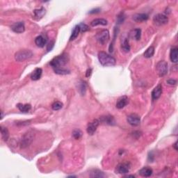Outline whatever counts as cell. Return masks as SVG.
Masks as SVG:
<instances>
[{"label": "cell", "instance_id": "obj_1", "mask_svg": "<svg viewBox=\"0 0 178 178\" xmlns=\"http://www.w3.org/2000/svg\"><path fill=\"white\" fill-rule=\"evenodd\" d=\"M69 60L68 55L67 54L64 53L62 54L61 55L55 57L52 60L50 61V66L54 69L57 68H63V66H64L65 65L67 64L68 61Z\"/></svg>", "mask_w": 178, "mask_h": 178}, {"label": "cell", "instance_id": "obj_2", "mask_svg": "<svg viewBox=\"0 0 178 178\" xmlns=\"http://www.w3.org/2000/svg\"><path fill=\"white\" fill-rule=\"evenodd\" d=\"M98 59L100 64L103 66L109 67L114 66L116 64V59L104 52V51H100L98 54Z\"/></svg>", "mask_w": 178, "mask_h": 178}, {"label": "cell", "instance_id": "obj_3", "mask_svg": "<svg viewBox=\"0 0 178 178\" xmlns=\"http://www.w3.org/2000/svg\"><path fill=\"white\" fill-rule=\"evenodd\" d=\"M33 52L29 49H23V50H20L18 52L15 53V59L17 61H24L27 59H29L33 56Z\"/></svg>", "mask_w": 178, "mask_h": 178}, {"label": "cell", "instance_id": "obj_4", "mask_svg": "<svg viewBox=\"0 0 178 178\" xmlns=\"http://www.w3.org/2000/svg\"><path fill=\"white\" fill-rule=\"evenodd\" d=\"M34 134L32 131H28L23 136L20 141L21 148H26L31 144L34 141Z\"/></svg>", "mask_w": 178, "mask_h": 178}, {"label": "cell", "instance_id": "obj_5", "mask_svg": "<svg viewBox=\"0 0 178 178\" xmlns=\"http://www.w3.org/2000/svg\"><path fill=\"white\" fill-rule=\"evenodd\" d=\"M156 70L159 76H165L168 72V64L165 61H161L157 64Z\"/></svg>", "mask_w": 178, "mask_h": 178}, {"label": "cell", "instance_id": "obj_6", "mask_svg": "<svg viewBox=\"0 0 178 178\" xmlns=\"http://www.w3.org/2000/svg\"><path fill=\"white\" fill-rule=\"evenodd\" d=\"M95 38L101 45H104L109 40V32L107 29L102 30L97 34Z\"/></svg>", "mask_w": 178, "mask_h": 178}, {"label": "cell", "instance_id": "obj_7", "mask_svg": "<svg viewBox=\"0 0 178 178\" xmlns=\"http://www.w3.org/2000/svg\"><path fill=\"white\" fill-rule=\"evenodd\" d=\"M154 24L156 25L162 26L164 24H167L168 22V18L166 15L162 14V13H159V14L154 15V18H153Z\"/></svg>", "mask_w": 178, "mask_h": 178}, {"label": "cell", "instance_id": "obj_8", "mask_svg": "<svg viewBox=\"0 0 178 178\" xmlns=\"http://www.w3.org/2000/svg\"><path fill=\"white\" fill-rule=\"evenodd\" d=\"M99 124V121L98 120L95 119L93 120H92L91 122H90L89 124H88L87 126V133L89 134V135H93L95 134V132H96L97 128L98 127Z\"/></svg>", "mask_w": 178, "mask_h": 178}, {"label": "cell", "instance_id": "obj_9", "mask_svg": "<svg viewBox=\"0 0 178 178\" xmlns=\"http://www.w3.org/2000/svg\"><path fill=\"white\" fill-rule=\"evenodd\" d=\"M127 120L130 125L138 126L141 122V118L139 115L132 114L127 116Z\"/></svg>", "mask_w": 178, "mask_h": 178}, {"label": "cell", "instance_id": "obj_10", "mask_svg": "<svg viewBox=\"0 0 178 178\" xmlns=\"http://www.w3.org/2000/svg\"><path fill=\"white\" fill-rule=\"evenodd\" d=\"M130 170V164L127 162L119 164L117 166L116 169V172L120 174H126L129 173Z\"/></svg>", "mask_w": 178, "mask_h": 178}, {"label": "cell", "instance_id": "obj_11", "mask_svg": "<svg viewBox=\"0 0 178 178\" xmlns=\"http://www.w3.org/2000/svg\"><path fill=\"white\" fill-rule=\"evenodd\" d=\"M11 29L17 34H22L25 31V26L23 22H15L11 26Z\"/></svg>", "mask_w": 178, "mask_h": 178}, {"label": "cell", "instance_id": "obj_12", "mask_svg": "<svg viewBox=\"0 0 178 178\" xmlns=\"http://www.w3.org/2000/svg\"><path fill=\"white\" fill-rule=\"evenodd\" d=\"M162 93V84H158L152 91V98L153 100L159 99Z\"/></svg>", "mask_w": 178, "mask_h": 178}, {"label": "cell", "instance_id": "obj_13", "mask_svg": "<svg viewBox=\"0 0 178 178\" xmlns=\"http://www.w3.org/2000/svg\"><path fill=\"white\" fill-rule=\"evenodd\" d=\"M148 15L146 13H137L133 15V20L137 22H144L148 20Z\"/></svg>", "mask_w": 178, "mask_h": 178}, {"label": "cell", "instance_id": "obj_14", "mask_svg": "<svg viewBox=\"0 0 178 178\" xmlns=\"http://www.w3.org/2000/svg\"><path fill=\"white\" fill-rule=\"evenodd\" d=\"M128 102H129V100H128L127 97H121L118 99L117 102H116V107L120 109L124 108L128 104Z\"/></svg>", "mask_w": 178, "mask_h": 178}, {"label": "cell", "instance_id": "obj_15", "mask_svg": "<svg viewBox=\"0 0 178 178\" xmlns=\"http://www.w3.org/2000/svg\"><path fill=\"white\" fill-rule=\"evenodd\" d=\"M139 173L141 176H143V177H150V176L152 175L153 171L151 168L148 167V166H146V167H143V168H141Z\"/></svg>", "mask_w": 178, "mask_h": 178}, {"label": "cell", "instance_id": "obj_16", "mask_svg": "<svg viewBox=\"0 0 178 178\" xmlns=\"http://www.w3.org/2000/svg\"><path fill=\"white\" fill-rule=\"evenodd\" d=\"M42 73H43V70L41 68H36L31 74V79L34 81H37V80L41 79Z\"/></svg>", "mask_w": 178, "mask_h": 178}, {"label": "cell", "instance_id": "obj_17", "mask_svg": "<svg viewBox=\"0 0 178 178\" xmlns=\"http://www.w3.org/2000/svg\"><path fill=\"white\" fill-rule=\"evenodd\" d=\"M100 121L109 125H114L115 124H116V121H115L114 118L112 116H102V117L100 118Z\"/></svg>", "mask_w": 178, "mask_h": 178}, {"label": "cell", "instance_id": "obj_18", "mask_svg": "<svg viewBox=\"0 0 178 178\" xmlns=\"http://www.w3.org/2000/svg\"><path fill=\"white\" fill-rule=\"evenodd\" d=\"M170 59L173 63H177L178 61V49L177 47H173L170 52Z\"/></svg>", "mask_w": 178, "mask_h": 178}, {"label": "cell", "instance_id": "obj_19", "mask_svg": "<svg viewBox=\"0 0 178 178\" xmlns=\"http://www.w3.org/2000/svg\"><path fill=\"white\" fill-rule=\"evenodd\" d=\"M129 36L132 39L139 41L141 37V30L140 29H135L129 33Z\"/></svg>", "mask_w": 178, "mask_h": 178}, {"label": "cell", "instance_id": "obj_20", "mask_svg": "<svg viewBox=\"0 0 178 178\" xmlns=\"http://www.w3.org/2000/svg\"><path fill=\"white\" fill-rule=\"evenodd\" d=\"M36 45L39 47H43L47 43V39L43 36H38L35 39Z\"/></svg>", "mask_w": 178, "mask_h": 178}, {"label": "cell", "instance_id": "obj_21", "mask_svg": "<svg viewBox=\"0 0 178 178\" xmlns=\"http://www.w3.org/2000/svg\"><path fill=\"white\" fill-rule=\"evenodd\" d=\"M77 87V91L81 95H84L86 91V84L83 81H79L76 85Z\"/></svg>", "mask_w": 178, "mask_h": 178}, {"label": "cell", "instance_id": "obj_22", "mask_svg": "<svg viewBox=\"0 0 178 178\" xmlns=\"http://www.w3.org/2000/svg\"><path fill=\"white\" fill-rule=\"evenodd\" d=\"M91 24L92 26H95L97 25L105 26L107 24V20L103 18H97L92 21L91 22Z\"/></svg>", "mask_w": 178, "mask_h": 178}, {"label": "cell", "instance_id": "obj_23", "mask_svg": "<svg viewBox=\"0 0 178 178\" xmlns=\"http://www.w3.org/2000/svg\"><path fill=\"white\" fill-rule=\"evenodd\" d=\"M17 107L18 108V109L22 113H27L29 112L31 109V106L29 104H21V103H19V104H17Z\"/></svg>", "mask_w": 178, "mask_h": 178}, {"label": "cell", "instance_id": "obj_24", "mask_svg": "<svg viewBox=\"0 0 178 178\" xmlns=\"http://www.w3.org/2000/svg\"><path fill=\"white\" fill-rule=\"evenodd\" d=\"M90 177L93 178H102L105 177L104 173L99 170H93L90 173Z\"/></svg>", "mask_w": 178, "mask_h": 178}, {"label": "cell", "instance_id": "obj_25", "mask_svg": "<svg viewBox=\"0 0 178 178\" xmlns=\"http://www.w3.org/2000/svg\"><path fill=\"white\" fill-rule=\"evenodd\" d=\"M45 13L46 11L44 8H41V9H36V10H34V17H35V18L37 19V20H40V19H41L44 16Z\"/></svg>", "mask_w": 178, "mask_h": 178}, {"label": "cell", "instance_id": "obj_26", "mask_svg": "<svg viewBox=\"0 0 178 178\" xmlns=\"http://www.w3.org/2000/svg\"><path fill=\"white\" fill-rule=\"evenodd\" d=\"M80 31H80L79 25H76L74 26L73 30H72L71 36H70V41H74V40H75L76 38H77V36H79V34L80 33Z\"/></svg>", "mask_w": 178, "mask_h": 178}, {"label": "cell", "instance_id": "obj_27", "mask_svg": "<svg viewBox=\"0 0 178 178\" xmlns=\"http://www.w3.org/2000/svg\"><path fill=\"white\" fill-rule=\"evenodd\" d=\"M0 129H1V138L4 141H7L9 138V132L6 127L1 126L0 127Z\"/></svg>", "mask_w": 178, "mask_h": 178}, {"label": "cell", "instance_id": "obj_28", "mask_svg": "<svg viewBox=\"0 0 178 178\" xmlns=\"http://www.w3.org/2000/svg\"><path fill=\"white\" fill-rule=\"evenodd\" d=\"M121 48L125 52H129L130 51V45L127 38H124L123 41H122Z\"/></svg>", "mask_w": 178, "mask_h": 178}, {"label": "cell", "instance_id": "obj_29", "mask_svg": "<svg viewBox=\"0 0 178 178\" xmlns=\"http://www.w3.org/2000/svg\"><path fill=\"white\" fill-rule=\"evenodd\" d=\"M154 54V47L153 46H150L149 47L148 49H146V51L144 53V56L145 58H151L153 56Z\"/></svg>", "mask_w": 178, "mask_h": 178}, {"label": "cell", "instance_id": "obj_30", "mask_svg": "<svg viewBox=\"0 0 178 178\" xmlns=\"http://www.w3.org/2000/svg\"><path fill=\"white\" fill-rule=\"evenodd\" d=\"M63 103L59 102V101H57V102H54L52 105H51V108H52L53 110L54 111H58V110H60L61 109H62L63 107Z\"/></svg>", "mask_w": 178, "mask_h": 178}, {"label": "cell", "instance_id": "obj_31", "mask_svg": "<svg viewBox=\"0 0 178 178\" xmlns=\"http://www.w3.org/2000/svg\"><path fill=\"white\" fill-rule=\"evenodd\" d=\"M54 72L56 74H70V70H67V69H64L63 68H57V69H54Z\"/></svg>", "mask_w": 178, "mask_h": 178}, {"label": "cell", "instance_id": "obj_32", "mask_svg": "<svg viewBox=\"0 0 178 178\" xmlns=\"http://www.w3.org/2000/svg\"><path fill=\"white\" fill-rule=\"evenodd\" d=\"M82 136V132L80 129H75L72 132V137L75 139H79Z\"/></svg>", "mask_w": 178, "mask_h": 178}, {"label": "cell", "instance_id": "obj_33", "mask_svg": "<svg viewBox=\"0 0 178 178\" xmlns=\"http://www.w3.org/2000/svg\"><path fill=\"white\" fill-rule=\"evenodd\" d=\"M125 15H124V13H120L117 17V23L118 24H122V23L125 21Z\"/></svg>", "mask_w": 178, "mask_h": 178}, {"label": "cell", "instance_id": "obj_34", "mask_svg": "<svg viewBox=\"0 0 178 178\" xmlns=\"http://www.w3.org/2000/svg\"><path fill=\"white\" fill-rule=\"evenodd\" d=\"M79 27H80V31L81 32H85L86 31L89 30V26H88L86 24H84V23H81V24H79Z\"/></svg>", "mask_w": 178, "mask_h": 178}, {"label": "cell", "instance_id": "obj_35", "mask_svg": "<svg viewBox=\"0 0 178 178\" xmlns=\"http://www.w3.org/2000/svg\"><path fill=\"white\" fill-rule=\"evenodd\" d=\"M167 83L169 85H175L176 83H177V81L175 79H168L167 80Z\"/></svg>", "mask_w": 178, "mask_h": 178}, {"label": "cell", "instance_id": "obj_36", "mask_svg": "<svg viewBox=\"0 0 178 178\" xmlns=\"http://www.w3.org/2000/svg\"><path fill=\"white\" fill-rule=\"evenodd\" d=\"M54 42H50V43L48 44V45H47V51L51 50V49H52L54 47Z\"/></svg>", "mask_w": 178, "mask_h": 178}, {"label": "cell", "instance_id": "obj_37", "mask_svg": "<svg viewBox=\"0 0 178 178\" xmlns=\"http://www.w3.org/2000/svg\"><path fill=\"white\" fill-rule=\"evenodd\" d=\"M99 11H100V9H98V8H97V9H93V10H91L89 13H90V14H93V13H99Z\"/></svg>", "mask_w": 178, "mask_h": 178}, {"label": "cell", "instance_id": "obj_38", "mask_svg": "<svg viewBox=\"0 0 178 178\" xmlns=\"http://www.w3.org/2000/svg\"><path fill=\"white\" fill-rule=\"evenodd\" d=\"M91 73H92V69L91 68L88 69L87 71H86V77H89V76H91Z\"/></svg>", "mask_w": 178, "mask_h": 178}, {"label": "cell", "instance_id": "obj_39", "mask_svg": "<svg viewBox=\"0 0 178 178\" xmlns=\"http://www.w3.org/2000/svg\"><path fill=\"white\" fill-rule=\"evenodd\" d=\"M177 142H175V144H174V148H175V149L176 150H177Z\"/></svg>", "mask_w": 178, "mask_h": 178}, {"label": "cell", "instance_id": "obj_40", "mask_svg": "<svg viewBox=\"0 0 178 178\" xmlns=\"http://www.w3.org/2000/svg\"><path fill=\"white\" fill-rule=\"evenodd\" d=\"M1 119H2L3 117H4V115H3V112H2V111H1Z\"/></svg>", "mask_w": 178, "mask_h": 178}, {"label": "cell", "instance_id": "obj_41", "mask_svg": "<svg viewBox=\"0 0 178 178\" xmlns=\"http://www.w3.org/2000/svg\"><path fill=\"white\" fill-rule=\"evenodd\" d=\"M127 177H134V175H127Z\"/></svg>", "mask_w": 178, "mask_h": 178}]
</instances>
